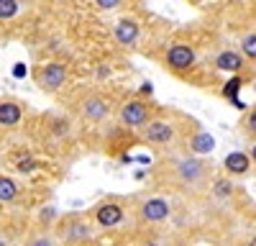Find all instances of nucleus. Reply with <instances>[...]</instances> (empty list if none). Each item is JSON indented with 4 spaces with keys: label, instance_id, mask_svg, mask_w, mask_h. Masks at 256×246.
Returning <instances> with one entry per match:
<instances>
[{
    "label": "nucleus",
    "instance_id": "f257e3e1",
    "mask_svg": "<svg viewBox=\"0 0 256 246\" xmlns=\"http://www.w3.org/2000/svg\"><path fill=\"white\" fill-rule=\"evenodd\" d=\"M64 80H67V67L59 64V62H52V64H44L38 72H36V85L41 90H59L64 85Z\"/></svg>",
    "mask_w": 256,
    "mask_h": 246
},
{
    "label": "nucleus",
    "instance_id": "20e7f679",
    "mask_svg": "<svg viewBox=\"0 0 256 246\" xmlns=\"http://www.w3.org/2000/svg\"><path fill=\"white\" fill-rule=\"evenodd\" d=\"M205 170H208V167H205L200 159H182V162L177 164V177H180L182 184H190V188H195V184L202 182Z\"/></svg>",
    "mask_w": 256,
    "mask_h": 246
},
{
    "label": "nucleus",
    "instance_id": "f3484780",
    "mask_svg": "<svg viewBox=\"0 0 256 246\" xmlns=\"http://www.w3.org/2000/svg\"><path fill=\"white\" fill-rule=\"evenodd\" d=\"M212 192H216L218 198H228L233 192V184L228 180H216V182H212Z\"/></svg>",
    "mask_w": 256,
    "mask_h": 246
},
{
    "label": "nucleus",
    "instance_id": "2eb2a0df",
    "mask_svg": "<svg viewBox=\"0 0 256 246\" xmlns=\"http://www.w3.org/2000/svg\"><path fill=\"white\" fill-rule=\"evenodd\" d=\"M212 146H216V138L210 134H198L192 138V152H198V154H208V152H212Z\"/></svg>",
    "mask_w": 256,
    "mask_h": 246
},
{
    "label": "nucleus",
    "instance_id": "a211bd4d",
    "mask_svg": "<svg viewBox=\"0 0 256 246\" xmlns=\"http://www.w3.org/2000/svg\"><path fill=\"white\" fill-rule=\"evenodd\" d=\"M18 3L16 0H0V18H10V16H16L18 13Z\"/></svg>",
    "mask_w": 256,
    "mask_h": 246
},
{
    "label": "nucleus",
    "instance_id": "6e6552de",
    "mask_svg": "<svg viewBox=\"0 0 256 246\" xmlns=\"http://www.w3.org/2000/svg\"><path fill=\"white\" fill-rule=\"evenodd\" d=\"M113 34H116V41L120 46H134L138 36H141V26L136 24L134 18H123L118 20V24L113 26Z\"/></svg>",
    "mask_w": 256,
    "mask_h": 246
},
{
    "label": "nucleus",
    "instance_id": "4be33fe9",
    "mask_svg": "<svg viewBox=\"0 0 256 246\" xmlns=\"http://www.w3.org/2000/svg\"><path fill=\"white\" fill-rule=\"evenodd\" d=\"M236 88H238V80H233V82H228V85H226V95H230V92H236Z\"/></svg>",
    "mask_w": 256,
    "mask_h": 246
},
{
    "label": "nucleus",
    "instance_id": "6ab92c4d",
    "mask_svg": "<svg viewBox=\"0 0 256 246\" xmlns=\"http://www.w3.org/2000/svg\"><path fill=\"white\" fill-rule=\"evenodd\" d=\"M28 246H56V241L52 236H46V234H41V236H34L28 241Z\"/></svg>",
    "mask_w": 256,
    "mask_h": 246
},
{
    "label": "nucleus",
    "instance_id": "dca6fc26",
    "mask_svg": "<svg viewBox=\"0 0 256 246\" xmlns=\"http://www.w3.org/2000/svg\"><path fill=\"white\" fill-rule=\"evenodd\" d=\"M241 52H244L246 56H251V59L256 56V34H254V31L241 38Z\"/></svg>",
    "mask_w": 256,
    "mask_h": 246
},
{
    "label": "nucleus",
    "instance_id": "1a4fd4ad",
    "mask_svg": "<svg viewBox=\"0 0 256 246\" xmlns=\"http://www.w3.org/2000/svg\"><path fill=\"white\" fill-rule=\"evenodd\" d=\"M108 100H102L100 95H92V98H88L82 102V116L88 118V120H92V123H98V120H102L105 116H108Z\"/></svg>",
    "mask_w": 256,
    "mask_h": 246
},
{
    "label": "nucleus",
    "instance_id": "b1692460",
    "mask_svg": "<svg viewBox=\"0 0 256 246\" xmlns=\"http://www.w3.org/2000/svg\"><path fill=\"white\" fill-rule=\"evenodd\" d=\"M0 246H8V244H6V241H3V238H0Z\"/></svg>",
    "mask_w": 256,
    "mask_h": 246
},
{
    "label": "nucleus",
    "instance_id": "f03ea898",
    "mask_svg": "<svg viewBox=\"0 0 256 246\" xmlns=\"http://www.w3.org/2000/svg\"><path fill=\"white\" fill-rule=\"evenodd\" d=\"M174 136H177V128L169 120H148L141 128V138L148 144H169L174 141Z\"/></svg>",
    "mask_w": 256,
    "mask_h": 246
},
{
    "label": "nucleus",
    "instance_id": "9b49d317",
    "mask_svg": "<svg viewBox=\"0 0 256 246\" xmlns=\"http://www.w3.org/2000/svg\"><path fill=\"white\" fill-rule=\"evenodd\" d=\"M20 116H24V108H20L18 102H13V100H3V102H0V126H6V128L18 126Z\"/></svg>",
    "mask_w": 256,
    "mask_h": 246
},
{
    "label": "nucleus",
    "instance_id": "393cba45",
    "mask_svg": "<svg viewBox=\"0 0 256 246\" xmlns=\"http://www.w3.org/2000/svg\"><path fill=\"white\" fill-rule=\"evenodd\" d=\"M146 246H156V244H146Z\"/></svg>",
    "mask_w": 256,
    "mask_h": 246
},
{
    "label": "nucleus",
    "instance_id": "ddd939ff",
    "mask_svg": "<svg viewBox=\"0 0 256 246\" xmlns=\"http://www.w3.org/2000/svg\"><path fill=\"white\" fill-rule=\"evenodd\" d=\"M248 167H251V162H248V156H246L244 152H230V154L226 156V170H228L230 174H246Z\"/></svg>",
    "mask_w": 256,
    "mask_h": 246
},
{
    "label": "nucleus",
    "instance_id": "f8f14e48",
    "mask_svg": "<svg viewBox=\"0 0 256 246\" xmlns=\"http://www.w3.org/2000/svg\"><path fill=\"white\" fill-rule=\"evenodd\" d=\"M216 67L218 70H223V72H241L244 70V59H241V54L238 52H230V49H226V52H220L218 56H216Z\"/></svg>",
    "mask_w": 256,
    "mask_h": 246
},
{
    "label": "nucleus",
    "instance_id": "4468645a",
    "mask_svg": "<svg viewBox=\"0 0 256 246\" xmlns=\"http://www.w3.org/2000/svg\"><path fill=\"white\" fill-rule=\"evenodd\" d=\"M18 182L6 177V174H0V202H13L18 198Z\"/></svg>",
    "mask_w": 256,
    "mask_h": 246
},
{
    "label": "nucleus",
    "instance_id": "39448f33",
    "mask_svg": "<svg viewBox=\"0 0 256 246\" xmlns=\"http://www.w3.org/2000/svg\"><path fill=\"white\" fill-rule=\"evenodd\" d=\"M62 238L67 241V244H84V241H90L92 238V228H90V223L88 220H82V218H72L64 223V228H62Z\"/></svg>",
    "mask_w": 256,
    "mask_h": 246
},
{
    "label": "nucleus",
    "instance_id": "7ed1b4c3",
    "mask_svg": "<svg viewBox=\"0 0 256 246\" xmlns=\"http://www.w3.org/2000/svg\"><path fill=\"white\" fill-rule=\"evenodd\" d=\"M120 123L128 128H138L148 123V106L141 100H131L120 108Z\"/></svg>",
    "mask_w": 256,
    "mask_h": 246
},
{
    "label": "nucleus",
    "instance_id": "0eeeda50",
    "mask_svg": "<svg viewBox=\"0 0 256 246\" xmlns=\"http://www.w3.org/2000/svg\"><path fill=\"white\" fill-rule=\"evenodd\" d=\"M166 64L172 70H177V72L190 70L192 64H195V52H192V46H187V44H174L166 52Z\"/></svg>",
    "mask_w": 256,
    "mask_h": 246
},
{
    "label": "nucleus",
    "instance_id": "423d86ee",
    "mask_svg": "<svg viewBox=\"0 0 256 246\" xmlns=\"http://www.w3.org/2000/svg\"><path fill=\"white\" fill-rule=\"evenodd\" d=\"M169 213H172V205H169L164 198H148V200L141 205V218L148 220V223L166 220Z\"/></svg>",
    "mask_w": 256,
    "mask_h": 246
},
{
    "label": "nucleus",
    "instance_id": "aec40b11",
    "mask_svg": "<svg viewBox=\"0 0 256 246\" xmlns=\"http://www.w3.org/2000/svg\"><path fill=\"white\" fill-rule=\"evenodd\" d=\"M18 170H20V172H34V170H36V162H34V159H20V162H18Z\"/></svg>",
    "mask_w": 256,
    "mask_h": 246
},
{
    "label": "nucleus",
    "instance_id": "412c9836",
    "mask_svg": "<svg viewBox=\"0 0 256 246\" xmlns=\"http://www.w3.org/2000/svg\"><path fill=\"white\" fill-rule=\"evenodd\" d=\"M98 8H102V10H113L116 6H120L118 3V0H98V3H95Z\"/></svg>",
    "mask_w": 256,
    "mask_h": 246
},
{
    "label": "nucleus",
    "instance_id": "9d476101",
    "mask_svg": "<svg viewBox=\"0 0 256 246\" xmlns=\"http://www.w3.org/2000/svg\"><path fill=\"white\" fill-rule=\"evenodd\" d=\"M98 223L102 226V228H113V226H118L123 220V208L118 202H105L98 208Z\"/></svg>",
    "mask_w": 256,
    "mask_h": 246
},
{
    "label": "nucleus",
    "instance_id": "5701e85b",
    "mask_svg": "<svg viewBox=\"0 0 256 246\" xmlns=\"http://www.w3.org/2000/svg\"><path fill=\"white\" fill-rule=\"evenodd\" d=\"M254 126H256V116H254V113H251V118H248V128H251V131H254Z\"/></svg>",
    "mask_w": 256,
    "mask_h": 246
}]
</instances>
